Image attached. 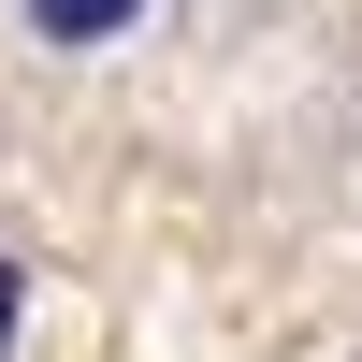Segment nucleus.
<instances>
[{
    "instance_id": "f257e3e1",
    "label": "nucleus",
    "mask_w": 362,
    "mask_h": 362,
    "mask_svg": "<svg viewBox=\"0 0 362 362\" xmlns=\"http://www.w3.org/2000/svg\"><path fill=\"white\" fill-rule=\"evenodd\" d=\"M131 15H145V0H29V29H44V44H116Z\"/></svg>"
},
{
    "instance_id": "f03ea898",
    "label": "nucleus",
    "mask_w": 362,
    "mask_h": 362,
    "mask_svg": "<svg viewBox=\"0 0 362 362\" xmlns=\"http://www.w3.org/2000/svg\"><path fill=\"white\" fill-rule=\"evenodd\" d=\"M15 305H29V276H15V261H0V362H15Z\"/></svg>"
}]
</instances>
